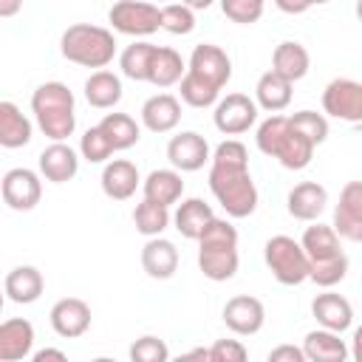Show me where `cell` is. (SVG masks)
I'll return each mask as SVG.
<instances>
[{
    "label": "cell",
    "mask_w": 362,
    "mask_h": 362,
    "mask_svg": "<svg viewBox=\"0 0 362 362\" xmlns=\"http://www.w3.org/2000/svg\"><path fill=\"white\" fill-rule=\"evenodd\" d=\"M311 314L320 322V328H328V331H337V334L348 331L351 322H354V305L348 303V297L334 294V291L317 294L314 303H311Z\"/></svg>",
    "instance_id": "ac0fdd59"
},
{
    "label": "cell",
    "mask_w": 362,
    "mask_h": 362,
    "mask_svg": "<svg viewBox=\"0 0 362 362\" xmlns=\"http://www.w3.org/2000/svg\"><path fill=\"white\" fill-rule=\"evenodd\" d=\"M334 232L351 243L362 240V181H348L334 209Z\"/></svg>",
    "instance_id": "7c38bea8"
},
{
    "label": "cell",
    "mask_w": 362,
    "mask_h": 362,
    "mask_svg": "<svg viewBox=\"0 0 362 362\" xmlns=\"http://www.w3.org/2000/svg\"><path fill=\"white\" fill-rule=\"evenodd\" d=\"M31 141V122L28 116L8 99H0V147L17 150Z\"/></svg>",
    "instance_id": "484cf974"
},
{
    "label": "cell",
    "mask_w": 362,
    "mask_h": 362,
    "mask_svg": "<svg viewBox=\"0 0 362 362\" xmlns=\"http://www.w3.org/2000/svg\"><path fill=\"white\" fill-rule=\"evenodd\" d=\"M59 51L68 62L82 68H107L116 57V37L113 31L90 23H74L59 37Z\"/></svg>",
    "instance_id": "5b68a950"
},
{
    "label": "cell",
    "mask_w": 362,
    "mask_h": 362,
    "mask_svg": "<svg viewBox=\"0 0 362 362\" xmlns=\"http://www.w3.org/2000/svg\"><path fill=\"white\" fill-rule=\"evenodd\" d=\"M266 0H221V11L238 23V25H252L263 17Z\"/></svg>",
    "instance_id": "60d3db41"
},
{
    "label": "cell",
    "mask_w": 362,
    "mask_h": 362,
    "mask_svg": "<svg viewBox=\"0 0 362 362\" xmlns=\"http://www.w3.org/2000/svg\"><path fill=\"white\" fill-rule=\"evenodd\" d=\"M303 356L311 359V362H345L348 359V345H345V339H339L337 331L317 328V331L305 334Z\"/></svg>",
    "instance_id": "cb8c5ba5"
},
{
    "label": "cell",
    "mask_w": 362,
    "mask_h": 362,
    "mask_svg": "<svg viewBox=\"0 0 362 362\" xmlns=\"http://www.w3.org/2000/svg\"><path fill=\"white\" fill-rule=\"evenodd\" d=\"M85 99L90 107H99V110H107L113 105H119L122 99V79L113 74V71H93L88 79H85Z\"/></svg>",
    "instance_id": "f1b7e54d"
},
{
    "label": "cell",
    "mask_w": 362,
    "mask_h": 362,
    "mask_svg": "<svg viewBox=\"0 0 362 362\" xmlns=\"http://www.w3.org/2000/svg\"><path fill=\"white\" fill-rule=\"evenodd\" d=\"M223 322H226V328H229L232 334H238V337H252V334H257V331L263 328V322H266V308H263V303H260L257 297H252V294H235V297H229L226 305H223Z\"/></svg>",
    "instance_id": "4fadbf2b"
},
{
    "label": "cell",
    "mask_w": 362,
    "mask_h": 362,
    "mask_svg": "<svg viewBox=\"0 0 362 362\" xmlns=\"http://www.w3.org/2000/svg\"><path fill=\"white\" fill-rule=\"evenodd\" d=\"M181 122V102L173 93H156L141 105V124L150 133H170Z\"/></svg>",
    "instance_id": "7402d4cb"
},
{
    "label": "cell",
    "mask_w": 362,
    "mask_h": 362,
    "mask_svg": "<svg viewBox=\"0 0 362 362\" xmlns=\"http://www.w3.org/2000/svg\"><path fill=\"white\" fill-rule=\"evenodd\" d=\"M141 269L153 277V280H170L178 269V249L173 240L153 235L144 249H141Z\"/></svg>",
    "instance_id": "ffe728a7"
},
{
    "label": "cell",
    "mask_w": 362,
    "mask_h": 362,
    "mask_svg": "<svg viewBox=\"0 0 362 362\" xmlns=\"http://www.w3.org/2000/svg\"><path fill=\"white\" fill-rule=\"evenodd\" d=\"M187 71L195 74V76H201V79H206L215 88H223L232 79V59H229V54L221 45L201 42V45L192 48L189 62H187Z\"/></svg>",
    "instance_id": "8fae6325"
},
{
    "label": "cell",
    "mask_w": 362,
    "mask_h": 362,
    "mask_svg": "<svg viewBox=\"0 0 362 362\" xmlns=\"http://www.w3.org/2000/svg\"><path fill=\"white\" fill-rule=\"evenodd\" d=\"M322 110L339 122H362V85L348 76H337L322 90Z\"/></svg>",
    "instance_id": "ba28073f"
},
{
    "label": "cell",
    "mask_w": 362,
    "mask_h": 362,
    "mask_svg": "<svg viewBox=\"0 0 362 362\" xmlns=\"http://www.w3.org/2000/svg\"><path fill=\"white\" fill-rule=\"evenodd\" d=\"M255 141L263 156L277 158L286 170H305L314 156V144L288 124V116L280 113H272L257 124Z\"/></svg>",
    "instance_id": "7a4b0ae2"
},
{
    "label": "cell",
    "mask_w": 362,
    "mask_h": 362,
    "mask_svg": "<svg viewBox=\"0 0 362 362\" xmlns=\"http://www.w3.org/2000/svg\"><path fill=\"white\" fill-rule=\"evenodd\" d=\"M34 348V325L23 317L0 322V362H20L31 356Z\"/></svg>",
    "instance_id": "d6986e66"
},
{
    "label": "cell",
    "mask_w": 362,
    "mask_h": 362,
    "mask_svg": "<svg viewBox=\"0 0 362 362\" xmlns=\"http://www.w3.org/2000/svg\"><path fill=\"white\" fill-rule=\"evenodd\" d=\"M178 90H181V102H187L189 107H212L218 102L221 88L209 85L206 79L184 71V76L178 79Z\"/></svg>",
    "instance_id": "e575fe53"
},
{
    "label": "cell",
    "mask_w": 362,
    "mask_h": 362,
    "mask_svg": "<svg viewBox=\"0 0 362 362\" xmlns=\"http://www.w3.org/2000/svg\"><path fill=\"white\" fill-rule=\"evenodd\" d=\"M238 263V229L229 221L212 218L198 235V269L204 272V277L223 283L235 277Z\"/></svg>",
    "instance_id": "3957f363"
},
{
    "label": "cell",
    "mask_w": 362,
    "mask_h": 362,
    "mask_svg": "<svg viewBox=\"0 0 362 362\" xmlns=\"http://www.w3.org/2000/svg\"><path fill=\"white\" fill-rule=\"evenodd\" d=\"M308 65H311V57H308L305 45H300L294 40H286L272 51V71L280 74L283 79H288L291 85L308 74Z\"/></svg>",
    "instance_id": "d4e9b609"
},
{
    "label": "cell",
    "mask_w": 362,
    "mask_h": 362,
    "mask_svg": "<svg viewBox=\"0 0 362 362\" xmlns=\"http://www.w3.org/2000/svg\"><path fill=\"white\" fill-rule=\"evenodd\" d=\"M181 3H184V6H189L192 11H204V8H209L215 0H181Z\"/></svg>",
    "instance_id": "c3c4849f"
},
{
    "label": "cell",
    "mask_w": 362,
    "mask_h": 362,
    "mask_svg": "<svg viewBox=\"0 0 362 362\" xmlns=\"http://www.w3.org/2000/svg\"><path fill=\"white\" fill-rule=\"evenodd\" d=\"M102 133L107 136V141L113 144V150H130L133 144H139L141 139V130L136 124L133 116L127 113H107L102 122H99Z\"/></svg>",
    "instance_id": "1f68e13d"
},
{
    "label": "cell",
    "mask_w": 362,
    "mask_h": 362,
    "mask_svg": "<svg viewBox=\"0 0 362 362\" xmlns=\"http://www.w3.org/2000/svg\"><path fill=\"white\" fill-rule=\"evenodd\" d=\"M263 257H266V266L277 283L300 286L308 280V255L303 252L300 240H294L288 235H274L266 240Z\"/></svg>",
    "instance_id": "8992f818"
},
{
    "label": "cell",
    "mask_w": 362,
    "mask_h": 362,
    "mask_svg": "<svg viewBox=\"0 0 362 362\" xmlns=\"http://www.w3.org/2000/svg\"><path fill=\"white\" fill-rule=\"evenodd\" d=\"M23 8V0H0V17H14L20 14Z\"/></svg>",
    "instance_id": "7dc6e473"
},
{
    "label": "cell",
    "mask_w": 362,
    "mask_h": 362,
    "mask_svg": "<svg viewBox=\"0 0 362 362\" xmlns=\"http://www.w3.org/2000/svg\"><path fill=\"white\" fill-rule=\"evenodd\" d=\"M31 113L51 141H65L76 130L74 93L65 82H42L31 93Z\"/></svg>",
    "instance_id": "277c9868"
},
{
    "label": "cell",
    "mask_w": 362,
    "mask_h": 362,
    "mask_svg": "<svg viewBox=\"0 0 362 362\" xmlns=\"http://www.w3.org/2000/svg\"><path fill=\"white\" fill-rule=\"evenodd\" d=\"M300 246L308 255V260H322V257H331V255L342 252L339 249V235L334 232V226H325V223L308 226L300 238Z\"/></svg>",
    "instance_id": "d6a6232c"
},
{
    "label": "cell",
    "mask_w": 362,
    "mask_h": 362,
    "mask_svg": "<svg viewBox=\"0 0 362 362\" xmlns=\"http://www.w3.org/2000/svg\"><path fill=\"white\" fill-rule=\"evenodd\" d=\"M156 45L153 42H133L122 51L119 57V68L127 79L133 82H147V68H150V57H153Z\"/></svg>",
    "instance_id": "8d00e7d4"
},
{
    "label": "cell",
    "mask_w": 362,
    "mask_h": 362,
    "mask_svg": "<svg viewBox=\"0 0 362 362\" xmlns=\"http://www.w3.org/2000/svg\"><path fill=\"white\" fill-rule=\"evenodd\" d=\"M212 122L223 136H240L257 122V105L246 93H226L221 102H215Z\"/></svg>",
    "instance_id": "30bf717a"
},
{
    "label": "cell",
    "mask_w": 362,
    "mask_h": 362,
    "mask_svg": "<svg viewBox=\"0 0 362 362\" xmlns=\"http://www.w3.org/2000/svg\"><path fill=\"white\" fill-rule=\"evenodd\" d=\"M45 288V280H42V272L34 269V266H17L6 274V283H3V291L8 300L20 303V305H31L40 300Z\"/></svg>",
    "instance_id": "603a6c76"
},
{
    "label": "cell",
    "mask_w": 362,
    "mask_h": 362,
    "mask_svg": "<svg viewBox=\"0 0 362 362\" xmlns=\"http://www.w3.org/2000/svg\"><path fill=\"white\" fill-rule=\"evenodd\" d=\"M51 328L62 339H76L90 328V305L79 297H62L51 305Z\"/></svg>",
    "instance_id": "5bb4252c"
},
{
    "label": "cell",
    "mask_w": 362,
    "mask_h": 362,
    "mask_svg": "<svg viewBox=\"0 0 362 362\" xmlns=\"http://www.w3.org/2000/svg\"><path fill=\"white\" fill-rule=\"evenodd\" d=\"M348 274V255L345 252H337L331 257H322V260H308V280L317 283L320 288H331L337 283H342Z\"/></svg>",
    "instance_id": "836d02e7"
},
{
    "label": "cell",
    "mask_w": 362,
    "mask_h": 362,
    "mask_svg": "<svg viewBox=\"0 0 362 362\" xmlns=\"http://www.w3.org/2000/svg\"><path fill=\"white\" fill-rule=\"evenodd\" d=\"M184 71H187V65L175 48L156 45V51L150 57V68H147V82L156 88H170L184 76Z\"/></svg>",
    "instance_id": "83f0119b"
},
{
    "label": "cell",
    "mask_w": 362,
    "mask_h": 362,
    "mask_svg": "<svg viewBox=\"0 0 362 362\" xmlns=\"http://www.w3.org/2000/svg\"><path fill=\"white\" fill-rule=\"evenodd\" d=\"M130 359L133 362H167L170 359V348L164 345V339L158 337H139L130 345Z\"/></svg>",
    "instance_id": "b9f144b4"
},
{
    "label": "cell",
    "mask_w": 362,
    "mask_h": 362,
    "mask_svg": "<svg viewBox=\"0 0 362 362\" xmlns=\"http://www.w3.org/2000/svg\"><path fill=\"white\" fill-rule=\"evenodd\" d=\"M3 303H6V291H0V311H3Z\"/></svg>",
    "instance_id": "f907efd6"
},
{
    "label": "cell",
    "mask_w": 362,
    "mask_h": 362,
    "mask_svg": "<svg viewBox=\"0 0 362 362\" xmlns=\"http://www.w3.org/2000/svg\"><path fill=\"white\" fill-rule=\"evenodd\" d=\"M141 189H144V198L147 201H156L161 206H173L184 195V181H181V173L178 170H153L141 181Z\"/></svg>",
    "instance_id": "4316f807"
},
{
    "label": "cell",
    "mask_w": 362,
    "mask_h": 362,
    "mask_svg": "<svg viewBox=\"0 0 362 362\" xmlns=\"http://www.w3.org/2000/svg\"><path fill=\"white\" fill-rule=\"evenodd\" d=\"M0 198H3V204H8L17 212H28L42 198V181H40V175L34 170L14 167L0 181Z\"/></svg>",
    "instance_id": "9c48e42d"
},
{
    "label": "cell",
    "mask_w": 362,
    "mask_h": 362,
    "mask_svg": "<svg viewBox=\"0 0 362 362\" xmlns=\"http://www.w3.org/2000/svg\"><path fill=\"white\" fill-rule=\"evenodd\" d=\"M209 189L229 218H249L257 209L249 153L238 139H226L215 147V153H209Z\"/></svg>",
    "instance_id": "6da1fadb"
},
{
    "label": "cell",
    "mask_w": 362,
    "mask_h": 362,
    "mask_svg": "<svg viewBox=\"0 0 362 362\" xmlns=\"http://www.w3.org/2000/svg\"><path fill=\"white\" fill-rule=\"evenodd\" d=\"M311 3H314V6H320V3H328V0H311Z\"/></svg>",
    "instance_id": "816d5d0a"
},
{
    "label": "cell",
    "mask_w": 362,
    "mask_h": 362,
    "mask_svg": "<svg viewBox=\"0 0 362 362\" xmlns=\"http://www.w3.org/2000/svg\"><path fill=\"white\" fill-rule=\"evenodd\" d=\"M99 181H102V192H105L107 198H113V201H127V198H133L136 189H139V184H141L139 167H136L133 161H127V158H113V161H107Z\"/></svg>",
    "instance_id": "e0dca14e"
},
{
    "label": "cell",
    "mask_w": 362,
    "mask_h": 362,
    "mask_svg": "<svg viewBox=\"0 0 362 362\" xmlns=\"http://www.w3.org/2000/svg\"><path fill=\"white\" fill-rule=\"evenodd\" d=\"M133 223H136V229H139L141 235H147V238L161 235V232L170 226V206H161V204L144 198V201L136 204V209H133Z\"/></svg>",
    "instance_id": "d590c367"
},
{
    "label": "cell",
    "mask_w": 362,
    "mask_h": 362,
    "mask_svg": "<svg viewBox=\"0 0 362 362\" xmlns=\"http://www.w3.org/2000/svg\"><path fill=\"white\" fill-rule=\"evenodd\" d=\"M184 359H209V351L206 348H195V351L184 354Z\"/></svg>",
    "instance_id": "681fc988"
},
{
    "label": "cell",
    "mask_w": 362,
    "mask_h": 362,
    "mask_svg": "<svg viewBox=\"0 0 362 362\" xmlns=\"http://www.w3.org/2000/svg\"><path fill=\"white\" fill-rule=\"evenodd\" d=\"M288 124L297 133H303L314 147L328 139V119L322 113H317V110H297V113L288 116Z\"/></svg>",
    "instance_id": "f35d334b"
},
{
    "label": "cell",
    "mask_w": 362,
    "mask_h": 362,
    "mask_svg": "<svg viewBox=\"0 0 362 362\" xmlns=\"http://www.w3.org/2000/svg\"><path fill=\"white\" fill-rule=\"evenodd\" d=\"M79 173V156L65 141H54L40 153V175L51 184H65Z\"/></svg>",
    "instance_id": "2e32d148"
},
{
    "label": "cell",
    "mask_w": 362,
    "mask_h": 362,
    "mask_svg": "<svg viewBox=\"0 0 362 362\" xmlns=\"http://www.w3.org/2000/svg\"><path fill=\"white\" fill-rule=\"evenodd\" d=\"M325 204H328V192L317 181H303V184L291 187V192L286 198L288 215L297 221H317L322 215Z\"/></svg>",
    "instance_id": "44dd1931"
},
{
    "label": "cell",
    "mask_w": 362,
    "mask_h": 362,
    "mask_svg": "<svg viewBox=\"0 0 362 362\" xmlns=\"http://www.w3.org/2000/svg\"><path fill=\"white\" fill-rule=\"evenodd\" d=\"M206 351H209L212 362H243L249 356V351L240 339H215V345Z\"/></svg>",
    "instance_id": "7bdbcfd3"
},
{
    "label": "cell",
    "mask_w": 362,
    "mask_h": 362,
    "mask_svg": "<svg viewBox=\"0 0 362 362\" xmlns=\"http://www.w3.org/2000/svg\"><path fill=\"white\" fill-rule=\"evenodd\" d=\"M288 102H291V82L274 71H266L255 85V105L269 113H280L283 107H288Z\"/></svg>",
    "instance_id": "4dcf8cb0"
},
{
    "label": "cell",
    "mask_w": 362,
    "mask_h": 362,
    "mask_svg": "<svg viewBox=\"0 0 362 362\" xmlns=\"http://www.w3.org/2000/svg\"><path fill=\"white\" fill-rule=\"evenodd\" d=\"M31 359H34V362H45V359L65 362L68 356H65V351H59V348H42V351H34V354H31Z\"/></svg>",
    "instance_id": "bcb514c9"
},
{
    "label": "cell",
    "mask_w": 362,
    "mask_h": 362,
    "mask_svg": "<svg viewBox=\"0 0 362 362\" xmlns=\"http://www.w3.org/2000/svg\"><path fill=\"white\" fill-rule=\"evenodd\" d=\"M158 25L164 28V31H170V34H189L192 28H195V11L189 8V6H184V3H164L161 8H158Z\"/></svg>",
    "instance_id": "74e56055"
},
{
    "label": "cell",
    "mask_w": 362,
    "mask_h": 362,
    "mask_svg": "<svg viewBox=\"0 0 362 362\" xmlns=\"http://www.w3.org/2000/svg\"><path fill=\"white\" fill-rule=\"evenodd\" d=\"M79 153H82L85 161L102 164V161H107L116 150H113V144L107 141V136L102 133V127L96 124V127H88V130H85V136H82V141H79Z\"/></svg>",
    "instance_id": "ab89813d"
},
{
    "label": "cell",
    "mask_w": 362,
    "mask_h": 362,
    "mask_svg": "<svg viewBox=\"0 0 362 362\" xmlns=\"http://www.w3.org/2000/svg\"><path fill=\"white\" fill-rule=\"evenodd\" d=\"M107 20L113 25V31L127 34V37H147L153 31H158L161 20H158V6L144 3V0H119L110 6Z\"/></svg>",
    "instance_id": "52a82bcc"
},
{
    "label": "cell",
    "mask_w": 362,
    "mask_h": 362,
    "mask_svg": "<svg viewBox=\"0 0 362 362\" xmlns=\"http://www.w3.org/2000/svg\"><path fill=\"white\" fill-rule=\"evenodd\" d=\"M158 3H167V0H158Z\"/></svg>",
    "instance_id": "f5cc1de1"
},
{
    "label": "cell",
    "mask_w": 362,
    "mask_h": 362,
    "mask_svg": "<svg viewBox=\"0 0 362 362\" xmlns=\"http://www.w3.org/2000/svg\"><path fill=\"white\" fill-rule=\"evenodd\" d=\"M303 348H294V345H277L269 351V362H303Z\"/></svg>",
    "instance_id": "ee69618b"
},
{
    "label": "cell",
    "mask_w": 362,
    "mask_h": 362,
    "mask_svg": "<svg viewBox=\"0 0 362 362\" xmlns=\"http://www.w3.org/2000/svg\"><path fill=\"white\" fill-rule=\"evenodd\" d=\"M274 6H277L280 11H286V14H303V11H308L314 3H311V0H274Z\"/></svg>",
    "instance_id": "f6af8a7d"
},
{
    "label": "cell",
    "mask_w": 362,
    "mask_h": 362,
    "mask_svg": "<svg viewBox=\"0 0 362 362\" xmlns=\"http://www.w3.org/2000/svg\"><path fill=\"white\" fill-rule=\"evenodd\" d=\"M167 158L173 164V170L178 173H195L209 161V144L201 133L195 130H184L178 136L170 139L167 144Z\"/></svg>",
    "instance_id": "9a60e30c"
},
{
    "label": "cell",
    "mask_w": 362,
    "mask_h": 362,
    "mask_svg": "<svg viewBox=\"0 0 362 362\" xmlns=\"http://www.w3.org/2000/svg\"><path fill=\"white\" fill-rule=\"evenodd\" d=\"M212 218H215V212H212V206H209L206 201H201V198H187V201L178 204V209H175V215H173L170 221L175 223V229H178L184 238L198 240V235L206 229V223H209Z\"/></svg>",
    "instance_id": "f546056e"
}]
</instances>
